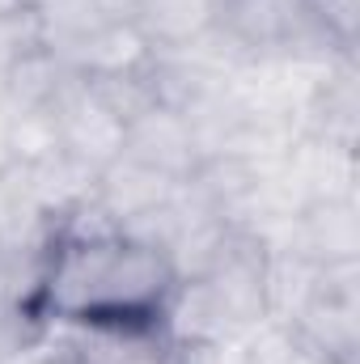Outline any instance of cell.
<instances>
[{
  "label": "cell",
  "instance_id": "obj_8",
  "mask_svg": "<svg viewBox=\"0 0 360 364\" xmlns=\"http://www.w3.org/2000/svg\"><path fill=\"white\" fill-rule=\"evenodd\" d=\"M51 51L81 81H110V77H127L153 64V47L140 38V30L127 17H106L81 38H73L68 47H51Z\"/></svg>",
  "mask_w": 360,
  "mask_h": 364
},
{
  "label": "cell",
  "instance_id": "obj_9",
  "mask_svg": "<svg viewBox=\"0 0 360 364\" xmlns=\"http://www.w3.org/2000/svg\"><path fill=\"white\" fill-rule=\"evenodd\" d=\"M127 21L153 47V55L199 51L216 34V0H136Z\"/></svg>",
  "mask_w": 360,
  "mask_h": 364
},
{
  "label": "cell",
  "instance_id": "obj_2",
  "mask_svg": "<svg viewBox=\"0 0 360 364\" xmlns=\"http://www.w3.org/2000/svg\"><path fill=\"white\" fill-rule=\"evenodd\" d=\"M216 47L238 64L284 55H339L318 34L305 0H216Z\"/></svg>",
  "mask_w": 360,
  "mask_h": 364
},
{
  "label": "cell",
  "instance_id": "obj_1",
  "mask_svg": "<svg viewBox=\"0 0 360 364\" xmlns=\"http://www.w3.org/2000/svg\"><path fill=\"white\" fill-rule=\"evenodd\" d=\"M174 263L123 229L97 225L90 212L55 225L38 279V318L51 326H123L162 331Z\"/></svg>",
  "mask_w": 360,
  "mask_h": 364
},
{
  "label": "cell",
  "instance_id": "obj_6",
  "mask_svg": "<svg viewBox=\"0 0 360 364\" xmlns=\"http://www.w3.org/2000/svg\"><path fill=\"white\" fill-rule=\"evenodd\" d=\"M123 153L174 182L191 178V170L203 161V144L195 136L191 114H182L174 106H162V102L140 110L123 127Z\"/></svg>",
  "mask_w": 360,
  "mask_h": 364
},
{
  "label": "cell",
  "instance_id": "obj_15",
  "mask_svg": "<svg viewBox=\"0 0 360 364\" xmlns=\"http://www.w3.org/2000/svg\"><path fill=\"white\" fill-rule=\"evenodd\" d=\"M38 352H43V348H38ZM38 352H30V356H13V360H0V364H34V356H38Z\"/></svg>",
  "mask_w": 360,
  "mask_h": 364
},
{
  "label": "cell",
  "instance_id": "obj_10",
  "mask_svg": "<svg viewBox=\"0 0 360 364\" xmlns=\"http://www.w3.org/2000/svg\"><path fill=\"white\" fill-rule=\"evenodd\" d=\"M38 47H47V43H43V26H38L34 9L21 0H0V85Z\"/></svg>",
  "mask_w": 360,
  "mask_h": 364
},
{
  "label": "cell",
  "instance_id": "obj_13",
  "mask_svg": "<svg viewBox=\"0 0 360 364\" xmlns=\"http://www.w3.org/2000/svg\"><path fill=\"white\" fill-rule=\"evenodd\" d=\"M93 4H97V13H102V17H127L136 0H93Z\"/></svg>",
  "mask_w": 360,
  "mask_h": 364
},
{
  "label": "cell",
  "instance_id": "obj_3",
  "mask_svg": "<svg viewBox=\"0 0 360 364\" xmlns=\"http://www.w3.org/2000/svg\"><path fill=\"white\" fill-rule=\"evenodd\" d=\"M331 364H360V263L314 267L301 301L280 322Z\"/></svg>",
  "mask_w": 360,
  "mask_h": 364
},
{
  "label": "cell",
  "instance_id": "obj_12",
  "mask_svg": "<svg viewBox=\"0 0 360 364\" xmlns=\"http://www.w3.org/2000/svg\"><path fill=\"white\" fill-rule=\"evenodd\" d=\"M318 34L327 38L331 51L356 55V26H360V0H305Z\"/></svg>",
  "mask_w": 360,
  "mask_h": 364
},
{
  "label": "cell",
  "instance_id": "obj_14",
  "mask_svg": "<svg viewBox=\"0 0 360 364\" xmlns=\"http://www.w3.org/2000/svg\"><path fill=\"white\" fill-rule=\"evenodd\" d=\"M34 364H81L73 352H64V348H55V352H38L34 356Z\"/></svg>",
  "mask_w": 360,
  "mask_h": 364
},
{
  "label": "cell",
  "instance_id": "obj_11",
  "mask_svg": "<svg viewBox=\"0 0 360 364\" xmlns=\"http://www.w3.org/2000/svg\"><path fill=\"white\" fill-rule=\"evenodd\" d=\"M242 364H331L318 352H309L288 326L280 322H263L259 331H250L242 339Z\"/></svg>",
  "mask_w": 360,
  "mask_h": 364
},
{
  "label": "cell",
  "instance_id": "obj_5",
  "mask_svg": "<svg viewBox=\"0 0 360 364\" xmlns=\"http://www.w3.org/2000/svg\"><path fill=\"white\" fill-rule=\"evenodd\" d=\"M51 110H55V127H60V153L81 161L85 170L97 174L102 166H110L123 153V127L127 123L81 77H73L60 90V97L51 102Z\"/></svg>",
  "mask_w": 360,
  "mask_h": 364
},
{
  "label": "cell",
  "instance_id": "obj_4",
  "mask_svg": "<svg viewBox=\"0 0 360 364\" xmlns=\"http://www.w3.org/2000/svg\"><path fill=\"white\" fill-rule=\"evenodd\" d=\"M271 246L305 259L309 267H335V263H360V208L356 195L314 199L297 208L275 233Z\"/></svg>",
  "mask_w": 360,
  "mask_h": 364
},
{
  "label": "cell",
  "instance_id": "obj_7",
  "mask_svg": "<svg viewBox=\"0 0 360 364\" xmlns=\"http://www.w3.org/2000/svg\"><path fill=\"white\" fill-rule=\"evenodd\" d=\"M174 186H179L174 178H166V174L140 166V161L127 157V153H119L110 166H102V170L93 174L85 212H90L97 225L127 229V225L140 220L144 212L162 208V203L174 195Z\"/></svg>",
  "mask_w": 360,
  "mask_h": 364
}]
</instances>
